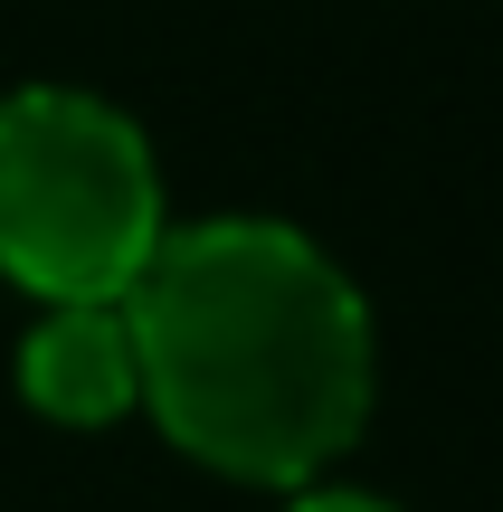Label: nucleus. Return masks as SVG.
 <instances>
[{
	"label": "nucleus",
	"instance_id": "7ed1b4c3",
	"mask_svg": "<svg viewBox=\"0 0 503 512\" xmlns=\"http://www.w3.org/2000/svg\"><path fill=\"white\" fill-rule=\"evenodd\" d=\"M19 389L57 427H105L143 408V351H133L124 294L114 304H48V323L19 342Z\"/></svg>",
	"mask_w": 503,
	"mask_h": 512
},
{
	"label": "nucleus",
	"instance_id": "20e7f679",
	"mask_svg": "<svg viewBox=\"0 0 503 512\" xmlns=\"http://www.w3.org/2000/svg\"><path fill=\"white\" fill-rule=\"evenodd\" d=\"M295 512H390V503H371V494H304Z\"/></svg>",
	"mask_w": 503,
	"mask_h": 512
},
{
	"label": "nucleus",
	"instance_id": "f257e3e1",
	"mask_svg": "<svg viewBox=\"0 0 503 512\" xmlns=\"http://www.w3.org/2000/svg\"><path fill=\"white\" fill-rule=\"evenodd\" d=\"M143 408L238 484H314L371 418V313L276 219L162 228L124 285Z\"/></svg>",
	"mask_w": 503,
	"mask_h": 512
},
{
	"label": "nucleus",
	"instance_id": "f03ea898",
	"mask_svg": "<svg viewBox=\"0 0 503 512\" xmlns=\"http://www.w3.org/2000/svg\"><path fill=\"white\" fill-rule=\"evenodd\" d=\"M162 247V171L133 114L76 86L0 95V275L38 304H114Z\"/></svg>",
	"mask_w": 503,
	"mask_h": 512
}]
</instances>
